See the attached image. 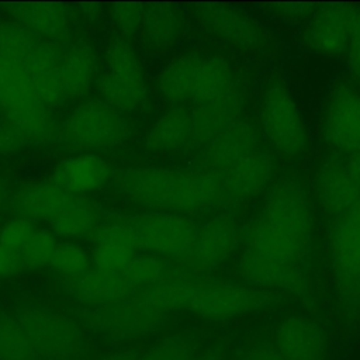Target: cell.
<instances>
[{
    "label": "cell",
    "mask_w": 360,
    "mask_h": 360,
    "mask_svg": "<svg viewBox=\"0 0 360 360\" xmlns=\"http://www.w3.org/2000/svg\"><path fill=\"white\" fill-rule=\"evenodd\" d=\"M115 188L127 200L160 212L183 215L221 205V176L194 169L131 167L115 176Z\"/></svg>",
    "instance_id": "cell-1"
},
{
    "label": "cell",
    "mask_w": 360,
    "mask_h": 360,
    "mask_svg": "<svg viewBox=\"0 0 360 360\" xmlns=\"http://www.w3.org/2000/svg\"><path fill=\"white\" fill-rule=\"evenodd\" d=\"M280 302V294L249 284L187 277L181 311L205 321H229L269 309Z\"/></svg>",
    "instance_id": "cell-2"
},
{
    "label": "cell",
    "mask_w": 360,
    "mask_h": 360,
    "mask_svg": "<svg viewBox=\"0 0 360 360\" xmlns=\"http://www.w3.org/2000/svg\"><path fill=\"white\" fill-rule=\"evenodd\" d=\"M14 316L41 360H79L84 354L83 330L70 316L41 305H21Z\"/></svg>",
    "instance_id": "cell-3"
},
{
    "label": "cell",
    "mask_w": 360,
    "mask_h": 360,
    "mask_svg": "<svg viewBox=\"0 0 360 360\" xmlns=\"http://www.w3.org/2000/svg\"><path fill=\"white\" fill-rule=\"evenodd\" d=\"M330 259L339 308L347 318L360 315V200L340 215L330 235Z\"/></svg>",
    "instance_id": "cell-4"
},
{
    "label": "cell",
    "mask_w": 360,
    "mask_h": 360,
    "mask_svg": "<svg viewBox=\"0 0 360 360\" xmlns=\"http://www.w3.org/2000/svg\"><path fill=\"white\" fill-rule=\"evenodd\" d=\"M167 315L134 294L112 304L86 308L80 316L94 333L115 342H131L162 329Z\"/></svg>",
    "instance_id": "cell-5"
},
{
    "label": "cell",
    "mask_w": 360,
    "mask_h": 360,
    "mask_svg": "<svg viewBox=\"0 0 360 360\" xmlns=\"http://www.w3.org/2000/svg\"><path fill=\"white\" fill-rule=\"evenodd\" d=\"M134 249L180 260L191 250L197 225L186 215L155 212L125 217Z\"/></svg>",
    "instance_id": "cell-6"
},
{
    "label": "cell",
    "mask_w": 360,
    "mask_h": 360,
    "mask_svg": "<svg viewBox=\"0 0 360 360\" xmlns=\"http://www.w3.org/2000/svg\"><path fill=\"white\" fill-rule=\"evenodd\" d=\"M260 121L270 145L285 158L300 156L307 146V128L287 87L273 80L263 91Z\"/></svg>",
    "instance_id": "cell-7"
},
{
    "label": "cell",
    "mask_w": 360,
    "mask_h": 360,
    "mask_svg": "<svg viewBox=\"0 0 360 360\" xmlns=\"http://www.w3.org/2000/svg\"><path fill=\"white\" fill-rule=\"evenodd\" d=\"M128 136V121L104 101L77 105L63 122L62 129L63 141L79 149L114 148Z\"/></svg>",
    "instance_id": "cell-8"
},
{
    "label": "cell",
    "mask_w": 360,
    "mask_h": 360,
    "mask_svg": "<svg viewBox=\"0 0 360 360\" xmlns=\"http://www.w3.org/2000/svg\"><path fill=\"white\" fill-rule=\"evenodd\" d=\"M257 218L311 246L314 231L311 201L297 179L285 177L274 183L264 197Z\"/></svg>",
    "instance_id": "cell-9"
},
{
    "label": "cell",
    "mask_w": 360,
    "mask_h": 360,
    "mask_svg": "<svg viewBox=\"0 0 360 360\" xmlns=\"http://www.w3.org/2000/svg\"><path fill=\"white\" fill-rule=\"evenodd\" d=\"M238 270L252 287L288 292L308 305L314 301V290L304 266L283 263L245 249L238 262Z\"/></svg>",
    "instance_id": "cell-10"
},
{
    "label": "cell",
    "mask_w": 360,
    "mask_h": 360,
    "mask_svg": "<svg viewBox=\"0 0 360 360\" xmlns=\"http://www.w3.org/2000/svg\"><path fill=\"white\" fill-rule=\"evenodd\" d=\"M240 242V229L236 222L225 215H215L197 226L191 250L177 260L181 271L202 273L226 260Z\"/></svg>",
    "instance_id": "cell-11"
},
{
    "label": "cell",
    "mask_w": 360,
    "mask_h": 360,
    "mask_svg": "<svg viewBox=\"0 0 360 360\" xmlns=\"http://www.w3.org/2000/svg\"><path fill=\"white\" fill-rule=\"evenodd\" d=\"M245 91L233 84L224 96L195 104L190 110V139L184 152L200 150L211 139L242 118Z\"/></svg>",
    "instance_id": "cell-12"
},
{
    "label": "cell",
    "mask_w": 360,
    "mask_h": 360,
    "mask_svg": "<svg viewBox=\"0 0 360 360\" xmlns=\"http://www.w3.org/2000/svg\"><path fill=\"white\" fill-rule=\"evenodd\" d=\"M260 136L252 121L240 118L200 150L194 160V170L221 174L259 149Z\"/></svg>",
    "instance_id": "cell-13"
},
{
    "label": "cell",
    "mask_w": 360,
    "mask_h": 360,
    "mask_svg": "<svg viewBox=\"0 0 360 360\" xmlns=\"http://www.w3.org/2000/svg\"><path fill=\"white\" fill-rule=\"evenodd\" d=\"M274 158L264 149H257L221 176V205L232 208L262 193L274 176Z\"/></svg>",
    "instance_id": "cell-14"
},
{
    "label": "cell",
    "mask_w": 360,
    "mask_h": 360,
    "mask_svg": "<svg viewBox=\"0 0 360 360\" xmlns=\"http://www.w3.org/2000/svg\"><path fill=\"white\" fill-rule=\"evenodd\" d=\"M273 345L285 360H328L325 329L307 315L294 314L281 319Z\"/></svg>",
    "instance_id": "cell-15"
},
{
    "label": "cell",
    "mask_w": 360,
    "mask_h": 360,
    "mask_svg": "<svg viewBox=\"0 0 360 360\" xmlns=\"http://www.w3.org/2000/svg\"><path fill=\"white\" fill-rule=\"evenodd\" d=\"M195 15L210 32L233 46L255 49L266 44V31L253 18L232 7L201 3L195 6Z\"/></svg>",
    "instance_id": "cell-16"
},
{
    "label": "cell",
    "mask_w": 360,
    "mask_h": 360,
    "mask_svg": "<svg viewBox=\"0 0 360 360\" xmlns=\"http://www.w3.org/2000/svg\"><path fill=\"white\" fill-rule=\"evenodd\" d=\"M326 142L346 153L360 149V94L342 84L330 96L323 118Z\"/></svg>",
    "instance_id": "cell-17"
},
{
    "label": "cell",
    "mask_w": 360,
    "mask_h": 360,
    "mask_svg": "<svg viewBox=\"0 0 360 360\" xmlns=\"http://www.w3.org/2000/svg\"><path fill=\"white\" fill-rule=\"evenodd\" d=\"M356 13L357 10L347 4L321 6L307 28V45L323 55L347 52Z\"/></svg>",
    "instance_id": "cell-18"
},
{
    "label": "cell",
    "mask_w": 360,
    "mask_h": 360,
    "mask_svg": "<svg viewBox=\"0 0 360 360\" xmlns=\"http://www.w3.org/2000/svg\"><path fill=\"white\" fill-rule=\"evenodd\" d=\"M240 240L246 250L288 264L304 266L309 250L308 245L280 232L257 217L240 231Z\"/></svg>",
    "instance_id": "cell-19"
},
{
    "label": "cell",
    "mask_w": 360,
    "mask_h": 360,
    "mask_svg": "<svg viewBox=\"0 0 360 360\" xmlns=\"http://www.w3.org/2000/svg\"><path fill=\"white\" fill-rule=\"evenodd\" d=\"M66 291L86 308L103 307L134 295L136 291L121 274L103 270H86L73 277H65Z\"/></svg>",
    "instance_id": "cell-20"
},
{
    "label": "cell",
    "mask_w": 360,
    "mask_h": 360,
    "mask_svg": "<svg viewBox=\"0 0 360 360\" xmlns=\"http://www.w3.org/2000/svg\"><path fill=\"white\" fill-rule=\"evenodd\" d=\"M319 204L329 215L340 217L360 200V188L349 176L345 162L325 160L315 181Z\"/></svg>",
    "instance_id": "cell-21"
},
{
    "label": "cell",
    "mask_w": 360,
    "mask_h": 360,
    "mask_svg": "<svg viewBox=\"0 0 360 360\" xmlns=\"http://www.w3.org/2000/svg\"><path fill=\"white\" fill-rule=\"evenodd\" d=\"M60 52L48 41H39L22 65L37 97L45 105H56L65 97L60 79Z\"/></svg>",
    "instance_id": "cell-22"
},
{
    "label": "cell",
    "mask_w": 360,
    "mask_h": 360,
    "mask_svg": "<svg viewBox=\"0 0 360 360\" xmlns=\"http://www.w3.org/2000/svg\"><path fill=\"white\" fill-rule=\"evenodd\" d=\"M110 177V166L94 155H77L63 160L53 173L52 183L77 195L101 187Z\"/></svg>",
    "instance_id": "cell-23"
},
{
    "label": "cell",
    "mask_w": 360,
    "mask_h": 360,
    "mask_svg": "<svg viewBox=\"0 0 360 360\" xmlns=\"http://www.w3.org/2000/svg\"><path fill=\"white\" fill-rule=\"evenodd\" d=\"M13 18L37 37L48 42H58L69 34V17L63 6L58 3H18L10 4Z\"/></svg>",
    "instance_id": "cell-24"
},
{
    "label": "cell",
    "mask_w": 360,
    "mask_h": 360,
    "mask_svg": "<svg viewBox=\"0 0 360 360\" xmlns=\"http://www.w3.org/2000/svg\"><path fill=\"white\" fill-rule=\"evenodd\" d=\"M72 198V194L53 183H34L22 187L11 204L21 218L52 221Z\"/></svg>",
    "instance_id": "cell-25"
},
{
    "label": "cell",
    "mask_w": 360,
    "mask_h": 360,
    "mask_svg": "<svg viewBox=\"0 0 360 360\" xmlns=\"http://www.w3.org/2000/svg\"><path fill=\"white\" fill-rule=\"evenodd\" d=\"M97 55L86 42L70 45L60 55V79L65 97H80L97 77Z\"/></svg>",
    "instance_id": "cell-26"
},
{
    "label": "cell",
    "mask_w": 360,
    "mask_h": 360,
    "mask_svg": "<svg viewBox=\"0 0 360 360\" xmlns=\"http://www.w3.org/2000/svg\"><path fill=\"white\" fill-rule=\"evenodd\" d=\"M190 139V110L177 107L163 114L146 132L145 148L150 152L184 150Z\"/></svg>",
    "instance_id": "cell-27"
},
{
    "label": "cell",
    "mask_w": 360,
    "mask_h": 360,
    "mask_svg": "<svg viewBox=\"0 0 360 360\" xmlns=\"http://www.w3.org/2000/svg\"><path fill=\"white\" fill-rule=\"evenodd\" d=\"M37 104L44 103L37 97L24 68L0 58V108L4 111V115Z\"/></svg>",
    "instance_id": "cell-28"
},
{
    "label": "cell",
    "mask_w": 360,
    "mask_h": 360,
    "mask_svg": "<svg viewBox=\"0 0 360 360\" xmlns=\"http://www.w3.org/2000/svg\"><path fill=\"white\" fill-rule=\"evenodd\" d=\"M201 60V55H184L166 65L156 80L162 97L174 103L191 100Z\"/></svg>",
    "instance_id": "cell-29"
},
{
    "label": "cell",
    "mask_w": 360,
    "mask_h": 360,
    "mask_svg": "<svg viewBox=\"0 0 360 360\" xmlns=\"http://www.w3.org/2000/svg\"><path fill=\"white\" fill-rule=\"evenodd\" d=\"M105 60L108 66L107 73L111 77L138 91L139 94L148 96L141 60L128 41L120 37L111 38L107 45Z\"/></svg>",
    "instance_id": "cell-30"
},
{
    "label": "cell",
    "mask_w": 360,
    "mask_h": 360,
    "mask_svg": "<svg viewBox=\"0 0 360 360\" xmlns=\"http://www.w3.org/2000/svg\"><path fill=\"white\" fill-rule=\"evenodd\" d=\"M142 25L148 42L155 48L163 49L179 38L183 28V18L176 6L152 3L145 6Z\"/></svg>",
    "instance_id": "cell-31"
},
{
    "label": "cell",
    "mask_w": 360,
    "mask_h": 360,
    "mask_svg": "<svg viewBox=\"0 0 360 360\" xmlns=\"http://www.w3.org/2000/svg\"><path fill=\"white\" fill-rule=\"evenodd\" d=\"M233 84L232 68L226 59L222 56H202L191 101L200 104L215 100L229 91Z\"/></svg>",
    "instance_id": "cell-32"
},
{
    "label": "cell",
    "mask_w": 360,
    "mask_h": 360,
    "mask_svg": "<svg viewBox=\"0 0 360 360\" xmlns=\"http://www.w3.org/2000/svg\"><path fill=\"white\" fill-rule=\"evenodd\" d=\"M49 222L56 233L80 238L93 233L98 225V211L87 198L73 195L70 202Z\"/></svg>",
    "instance_id": "cell-33"
},
{
    "label": "cell",
    "mask_w": 360,
    "mask_h": 360,
    "mask_svg": "<svg viewBox=\"0 0 360 360\" xmlns=\"http://www.w3.org/2000/svg\"><path fill=\"white\" fill-rule=\"evenodd\" d=\"M0 360H41L14 315L0 312Z\"/></svg>",
    "instance_id": "cell-34"
},
{
    "label": "cell",
    "mask_w": 360,
    "mask_h": 360,
    "mask_svg": "<svg viewBox=\"0 0 360 360\" xmlns=\"http://www.w3.org/2000/svg\"><path fill=\"white\" fill-rule=\"evenodd\" d=\"M41 39L18 22L0 24V58L24 65Z\"/></svg>",
    "instance_id": "cell-35"
},
{
    "label": "cell",
    "mask_w": 360,
    "mask_h": 360,
    "mask_svg": "<svg viewBox=\"0 0 360 360\" xmlns=\"http://www.w3.org/2000/svg\"><path fill=\"white\" fill-rule=\"evenodd\" d=\"M121 276L136 291L138 288H146L173 276V270L165 260L156 256L134 255Z\"/></svg>",
    "instance_id": "cell-36"
},
{
    "label": "cell",
    "mask_w": 360,
    "mask_h": 360,
    "mask_svg": "<svg viewBox=\"0 0 360 360\" xmlns=\"http://www.w3.org/2000/svg\"><path fill=\"white\" fill-rule=\"evenodd\" d=\"M97 89L105 104L120 112H129L141 110L148 101V96L139 94L128 86L117 82L108 73H104L98 79Z\"/></svg>",
    "instance_id": "cell-37"
},
{
    "label": "cell",
    "mask_w": 360,
    "mask_h": 360,
    "mask_svg": "<svg viewBox=\"0 0 360 360\" xmlns=\"http://www.w3.org/2000/svg\"><path fill=\"white\" fill-rule=\"evenodd\" d=\"M195 352V345L190 336L170 335L158 340L136 360H191Z\"/></svg>",
    "instance_id": "cell-38"
},
{
    "label": "cell",
    "mask_w": 360,
    "mask_h": 360,
    "mask_svg": "<svg viewBox=\"0 0 360 360\" xmlns=\"http://www.w3.org/2000/svg\"><path fill=\"white\" fill-rule=\"evenodd\" d=\"M56 240L52 232L46 229H35L25 245L20 249L22 266L35 269L51 262L56 249Z\"/></svg>",
    "instance_id": "cell-39"
},
{
    "label": "cell",
    "mask_w": 360,
    "mask_h": 360,
    "mask_svg": "<svg viewBox=\"0 0 360 360\" xmlns=\"http://www.w3.org/2000/svg\"><path fill=\"white\" fill-rule=\"evenodd\" d=\"M49 263L65 277H73L87 270L89 257L80 246L65 242L56 245Z\"/></svg>",
    "instance_id": "cell-40"
},
{
    "label": "cell",
    "mask_w": 360,
    "mask_h": 360,
    "mask_svg": "<svg viewBox=\"0 0 360 360\" xmlns=\"http://www.w3.org/2000/svg\"><path fill=\"white\" fill-rule=\"evenodd\" d=\"M134 257V249L117 243H98L94 252L96 269L121 274Z\"/></svg>",
    "instance_id": "cell-41"
},
{
    "label": "cell",
    "mask_w": 360,
    "mask_h": 360,
    "mask_svg": "<svg viewBox=\"0 0 360 360\" xmlns=\"http://www.w3.org/2000/svg\"><path fill=\"white\" fill-rule=\"evenodd\" d=\"M145 6L141 3H114L110 6V15L124 35H134L143 21Z\"/></svg>",
    "instance_id": "cell-42"
},
{
    "label": "cell",
    "mask_w": 360,
    "mask_h": 360,
    "mask_svg": "<svg viewBox=\"0 0 360 360\" xmlns=\"http://www.w3.org/2000/svg\"><path fill=\"white\" fill-rule=\"evenodd\" d=\"M35 228L30 219L14 218L6 222L0 229V245L18 250L25 245L30 236L34 233Z\"/></svg>",
    "instance_id": "cell-43"
},
{
    "label": "cell",
    "mask_w": 360,
    "mask_h": 360,
    "mask_svg": "<svg viewBox=\"0 0 360 360\" xmlns=\"http://www.w3.org/2000/svg\"><path fill=\"white\" fill-rule=\"evenodd\" d=\"M27 141L24 136L7 121L0 124V153L1 155H10L21 149Z\"/></svg>",
    "instance_id": "cell-44"
},
{
    "label": "cell",
    "mask_w": 360,
    "mask_h": 360,
    "mask_svg": "<svg viewBox=\"0 0 360 360\" xmlns=\"http://www.w3.org/2000/svg\"><path fill=\"white\" fill-rule=\"evenodd\" d=\"M347 53H349V69L356 77L360 79V11L359 10L353 20Z\"/></svg>",
    "instance_id": "cell-45"
},
{
    "label": "cell",
    "mask_w": 360,
    "mask_h": 360,
    "mask_svg": "<svg viewBox=\"0 0 360 360\" xmlns=\"http://www.w3.org/2000/svg\"><path fill=\"white\" fill-rule=\"evenodd\" d=\"M236 360H285L273 343H255L246 347Z\"/></svg>",
    "instance_id": "cell-46"
},
{
    "label": "cell",
    "mask_w": 360,
    "mask_h": 360,
    "mask_svg": "<svg viewBox=\"0 0 360 360\" xmlns=\"http://www.w3.org/2000/svg\"><path fill=\"white\" fill-rule=\"evenodd\" d=\"M22 266L18 250L0 245V278L17 273Z\"/></svg>",
    "instance_id": "cell-47"
},
{
    "label": "cell",
    "mask_w": 360,
    "mask_h": 360,
    "mask_svg": "<svg viewBox=\"0 0 360 360\" xmlns=\"http://www.w3.org/2000/svg\"><path fill=\"white\" fill-rule=\"evenodd\" d=\"M273 8L276 13L284 15V17H302L305 14H309L314 8V4L311 3H297V1H290V3H276L273 4Z\"/></svg>",
    "instance_id": "cell-48"
},
{
    "label": "cell",
    "mask_w": 360,
    "mask_h": 360,
    "mask_svg": "<svg viewBox=\"0 0 360 360\" xmlns=\"http://www.w3.org/2000/svg\"><path fill=\"white\" fill-rule=\"evenodd\" d=\"M228 353L222 345H212L202 350H197L191 360H226Z\"/></svg>",
    "instance_id": "cell-49"
},
{
    "label": "cell",
    "mask_w": 360,
    "mask_h": 360,
    "mask_svg": "<svg viewBox=\"0 0 360 360\" xmlns=\"http://www.w3.org/2000/svg\"><path fill=\"white\" fill-rule=\"evenodd\" d=\"M345 166L352 180L360 188V149L353 153H349V158L345 160Z\"/></svg>",
    "instance_id": "cell-50"
},
{
    "label": "cell",
    "mask_w": 360,
    "mask_h": 360,
    "mask_svg": "<svg viewBox=\"0 0 360 360\" xmlns=\"http://www.w3.org/2000/svg\"><path fill=\"white\" fill-rule=\"evenodd\" d=\"M136 354L131 350H121V352H114V353H108L104 357L98 359V360H136Z\"/></svg>",
    "instance_id": "cell-51"
},
{
    "label": "cell",
    "mask_w": 360,
    "mask_h": 360,
    "mask_svg": "<svg viewBox=\"0 0 360 360\" xmlns=\"http://www.w3.org/2000/svg\"><path fill=\"white\" fill-rule=\"evenodd\" d=\"M79 7L82 8V13L87 18H96L100 14V8H101V6L97 3H82Z\"/></svg>",
    "instance_id": "cell-52"
},
{
    "label": "cell",
    "mask_w": 360,
    "mask_h": 360,
    "mask_svg": "<svg viewBox=\"0 0 360 360\" xmlns=\"http://www.w3.org/2000/svg\"><path fill=\"white\" fill-rule=\"evenodd\" d=\"M4 200H6V186H4L3 180L0 179V207L3 205Z\"/></svg>",
    "instance_id": "cell-53"
}]
</instances>
